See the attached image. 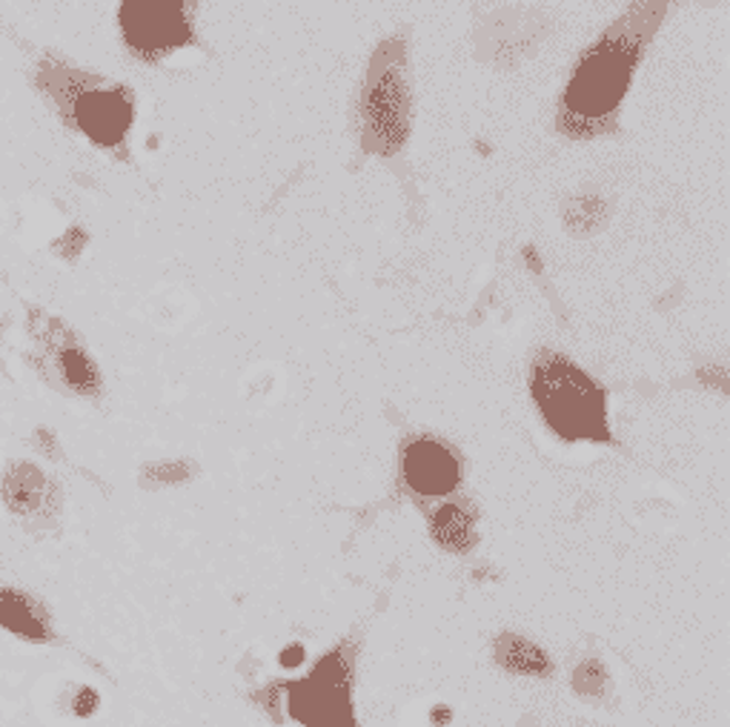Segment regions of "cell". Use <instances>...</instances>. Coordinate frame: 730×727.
<instances>
[{"mask_svg":"<svg viewBox=\"0 0 730 727\" xmlns=\"http://www.w3.org/2000/svg\"><path fill=\"white\" fill-rule=\"evenodd\" d=\"M58 367L63 370L66 381H70L75 390L81 392H95L97 390V372L92 367V361L78 350L75 344H66L61 352H58Z\"/></svg>","mask_w":730,"mask_h":727,"instance_id":"13","label":"cell"},{"mask_svg":"<svg viewBox=\"0 0 730 727\" xmlns=\"http://www.w3.org/2000/svg\"><path fill=\"white\" fill-rule=\"evenodd\" d=\"M195 0H121L117 23L126 47L144 61H161L175 49L189 47Z\"/></svg>","mask_w":730,"mask_h":727,"instance_id":"5","label":"cell"},{"mask_svg":"<svg viewBox=\"0 0 730 727\" xmlns=\"http://www.w3.org/2000/svg\"><path fill=\"white\" fill-rule=\"evenodd\" d=\"M0 625L29 638L47 636V627L32 613V604L23 596H18V593H0Z\"/></svg>","mask_w":730,"mask_h":727,"instance_id":"11","label":"cell"},{"mask_svg":"<svg viewBox=\"0 0 730 727\" xmlns=\"http://www.w3.org/2000/svg\"><path fill=\"white\" fill-rule=\"evenodd\" d=\"M605 685H607L605 667H602L596 659L585 662V665H579L576 667V673H573V687H576V694L587 696V699H599V696L605 694Z\"/></svg>","mask_w":730,"mask_h":727,"instance_id":"14","label":"cell"},{"mask_svg":"<svg viewBox=\"0 0 730 727\" xmlns=\"http://www.w3.org/2000/svg\"><path fill=\"white\" fill-rule=\"evenodd\" d=\"M49 75V95L61 103V110L70 115L72 124L83 135L95 141L104 150H117L124 144L132 126V95L124 86L81 75L75 69H43Z\"/></svg>","mask_w":730,"mask_h":727,"instance_id":"4","label":"cell"},{"mask_svg":"<svg viewBox=\"0 0 730 727\" xmlns=\"http://www.w3.org/2000/svg\"><path fill=\"white\" fill-rule=\"evenodd\" d=\"M531 392L547 427L567 441H610L602 387L576 364L542 352L533 364Z\"/></svg>","mask_w":730,"mask_h":727,"instance_id":"2","label":"cell"},{"mask_svg":"<svg viewBox=\"0 0 730 727\" xmlns=\"http://www.w3.org/2000/svg\"><path fill=\"white\" fill-rule=\"evenodd\" d=\"M605 221H607V206L605 201L596 198V195H585V198L570 201L565 209L567 229L576 235L596 233V229H602Z\"/></svg>","mask_w":730,"mask_h":727,"instance_id":"12","label":"cell"},{"mask_svg":"<svg viewBox=\"0 0 730 727\" xmlns=\"http://www.w3.org/2000/svg\"><path fill=\"white\" fill-rule=\"evenodd\" d=\"M150 475H169L166 481H181L189 475V467H186L184 461H175V464H166V467L158 464V467H152Z\"/></svg>","mask_w":730,"mask_h":727,"instance_id":"15","label":"cell"},{"mask_svg":"<svg viewBox=\"0 0 730 727\" xmlns=\"http://www.w3.org/2000/svg\"><path fill=\"white\" fill-rule=\"evenodd\" d=\"M433 539L453 553H467L475 544L473 515L459 504H444L433 515Z\"/></svg>","mask_w":730,"mask_h":727,"instance_id":"10","label":"cell"},{"mask_svg":"<svg viewBox=\"0 0 730 727\" xmlns=\"http://www.w3.org/2000/svg\"><path fill=\"white\" fill-rule=\"evenodd\" d=\"M413 126V92L401 41L381 43L361 92V144L372 155H395Z\"/></svg>","mask_w":730,"mask_h":727,"instance_id":"3","label":"cell"},{"mask_svg":"<svg viewBox=\"0 0 730 727\" xmlns=\"http://www.w3.org/2000/svg\"><path fill=\"white\" fill-rule=\"evenodd\" d=\"M404 484L419 495H448L462 479V464L435 439H413L401 455Z\"/></svg>","mask_w":730,"mask_h":727,"instance_id":"7","label":"cell"},{"mask_svg":"<svg viewBox=\"0 0 730 727\" xmlns=\"http://www.w3.org/2000/svg\"><path fill=\"white\" fill-rule=\"evenodd\" d=\"M665 3L668 0H634V7L602 34L599 43L587 49L562 95L558 130L570 137L614 130L627 86L665 14Z\"/></svg>","mask_w":730,"mask_h":727,"instance_id":"1","label":"cell"},{"mask_svg":"<svg viewBox=\"0 0 730 727\" xmlns=\"http://www.w3.org/2000/svg\"><path fill=\"white\" fill-rule=\"evenodd\" d=\"M290 714L310 727H356L350 707V665L332 651L307 682H290Z\"/></svg>","mask_w":730,"mask_h":727,"instance_id":"6","label":"cell"},{"mask_svg":"<svg viewBox=\"0 0 730 727\" xmlns=\"http://www.w3.org/2000/svg\"><path fill=\"white\" fill-rule=\"evenodd\" d=\"M538 23L527 12H502L490 18L487 55L498 63H513L538 41Z\"/></svg>","mask_w":730,"mask_h":727,"instance_id":"8","label":"cell"},{"mask_svg":"<svg viewBox=\"0 0 730 727\" xmlns=\"http://www.w3.org/2000/svg\"><path fill=\"white\" fill-rule=\"evenodd\" d=\"M493 656H496L498 665L513 673H522V676H551L553 670L551 659H547V653L542 647L522 636H513V633H504V636L496 638Z\"/></svg>","mask_w":730,"mask_h":727,"instance_id":"9","label":"cell"}]
</instances>
